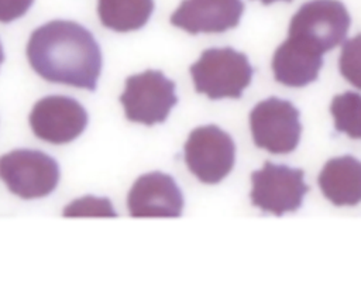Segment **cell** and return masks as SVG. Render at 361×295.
Here are the masks:
<instances>
[{
  "instance_id": "cell-1",
  "label": "cell",
  "mask_w": 361,
  "mask_h": 295,
  "mask_svg": "<svg viewBox=\"0 0 361 295\" xmlns=\"http://www.w3.org/2000/svg\"><path fill=\"white\" fill-rule=\"evenodd\" d=\"M31 68L45 80L94 90L102 51L93 34L75 21L54 20L35 28L27 44Z\"/></svg>"
},
{
  "instance_id": "cell-2",
  "label": "cell",
  "mask_w": 361,
  "mask_h": 295,
  "mask_svg": "<svg viewBox=\"0 0 361 295\" xmlns=\"http://www.w3.org/2000/svg\"><path fill=\"white\" fill-rule=\"evenodd\" d=\"M189 71L196 92L212 100L240 99L254 73L247 55L231 47L204 49Z\"/></svg>"
},
{
  "instance_id": "cell-3",
  "label": "cell",
  "mask_w": 361,
  "mask_h": 295,
  "mask_svg": "<svg viewBox=\"0 0 361 295\" xmlns=\"http://www.w3.org/2000/svg\"><path fill=\"white\" fill-rule=\"evenodd\" d=\"M351 17L338 0H310L299 7L289 24V35L320 54L340 45Z\"/></svg>"
},
{
  "instance_id": "cell-4",
  "label": "cell",
  "mask_w": 361,
  "mask_h": 295,
  "mask_svg": "<svg viewBox=\"0 0 361 295\" xmlns=\"http://www.w3.org/2000/svg\"><path fill=\"white\" fill-rule=\"evenodd\" d=\"M176 85L161 71L147 69L126 79L120 102L126 119L145 126L164 123L178 103Z\"/></svg>"
},
{
  "instance_id": "cell-5",
  "label": "cell",
  "mask_w": 361,
  "mask_h": 295,
  "mask_svg": "<svg viewBox=\"0 0 361 295\" xmlns=\"http://www.w3.org/2000/svg\"><path fill=\"white\" fill-rule=\"evenodd\" d=\"M59 165L38 150L20 148L0 157V179L21 199L45 198L59 182Z\"/></svg>"
},
{
  "instance_id": "cell-6",
  "label": "cell",
  "mask_w": 361,
  "mask_h": 295,
  "mask_svg": "<svg viewBox=\"0 0 361 295\" xmlns=\"http://www.w3.org/2000/svg\"><path fill=\"white\" fill-rule=\"evenodd\" d=\"M183 157L189 171L203 183L223 181L235 162V144L228 133L216 124L196 127L190 131Z\"/></svg>"
},
{
  "instance_id": "cell-7",
  "label": "cell",
  "mask_w": 361,
  "mask_h": 295,
  "mask_svg": "<svg viewBox=\"0 0 361 295\" xmlns=\"http://www.w3.org/2000/svg\"><path fill=\"white\" fill-rule=\"evenodd\" d=\"M251 203L264 213L282 216L296 212L309 192L305 172L300 168L276 165L267 161L264 167L251 174Z\"/></svg>"
},
{
  "instance_id": "cell-8",
  "label": "cell",
  "mask_w": 361,
  "mask_h": 295,
  "mask_svg": "<svg viewBox=\"0 0 361 295\" xmlns=\"http://www.w3.org/2000/svg\"><path fill=\"white\" fill-rule=\"evenodd\" d=\"M299 110L279 97H268L257 103L250 113V128L258 148L271 154L292 152L302 134Z\"/></svg>"
},
{
  "instance_id": "cell-9",
  "label": "cell",
  "mask_w": 361,
  "mask_h": 295,
  "mask_svg": "<svg viewBox=\"0 0 361 295\" xmlns=\"http://www.w3.org/2000/svg\"><path fill=\"white\" fill-rule=\"evenodd\" d=\"M87 120V112L78 100L61 95L39 99L30 113L32 133L51 144L76 140L85 131Z\"/></svg>"
},
{
  "instance_id": "cell-10",
  "label": "cell",
  "mask_w": 361,
  "mask_h": 295,
  "mask_svg": "<svg viewBox=\"0 0 361 295\" xmlns=\"http://www.w3.org/2000/svg\"><path fill=\"white\" fill-rule=\"evenodd\" d=\"M133 217H179L183 195L175 179L164 172H148L137 178L127 195Z\"/></svg>"
},
{
  "instance_id": "cell-11",
  "label": "cell",
  "mask_w": 361,
  "mask_h": 295,
  "mask_svg": "<svg viewBox=\"0 0 361 295\" xmlns=\"http://www.w3.org/2000/svg\"><path fill=\"white\" fill-rule=\"evenodd\" d=\"M243 0H182L171 24L189 34H220L238 25Z\"/></svg>"
},
{
  "instance_id": "cell-12",
  "label": "cell",
  "mask_w": 361,
  "mask_h": 295,
  "mask_svg": "<svg viewBox=\"0 0 361 295\" xmlns=\"http://www.w3.org/2000/svg\"><path fill=\"white\" fill-rule=\"evenodd\" d=\"M323 66V54L288 37L274 52L275 80L289 88H303L314 82Z\"/></svg>"
},
{
  "instance_id": "cell-13",
  "label": "cell",
  "mask_w": 361,
  "mask_h": 295,
  "mask_svg": "<svg viewBox=\"0 0 361 295\" xmlns=\"http://www.w3.org/2000/svg\"><path fill=\"white\" fill-rule=\"evenodd\" d=\"M317 182L323 196L336 206L361 203V161L351 155L330 158Z\"/></svg>"
},
{
  "instance_id": "cell-14",
  "label": "cell",
  "mask_w": 361,
  "mask_h": 295,
  "mask_svg": "<svg viewBox=\"0 0 361 295\" xmlns=\"http://www.w3.org/2000/svg\"><path fill=\"white\" fill-rule=\"evenodd\" d=\"M154 0H97L100 23L116 32L142 28L154 11Z\"/></svg>"
},
{
  "instance_id": "cell-15",
  "label": "cell",
  "mask_w": 361,
  "mask_h": 295,
  "mask_svg": "<svg viewBox=\"0 0 361 295\" xmlns=\"http://www.w3.org/2000/svg\"><path fill=\"white\" fill-rule=\"evenodd\" d=\"M330 113L334 117L336 131L345 133L350 138L361 140V95L344 92L333 97Z\"/></svg>"
},
{
  "instance_id": "cell-16",
  "label": "cell",
  "mask_w": 361,
  "mask_h": 295,
  "mask_svg": "<svg viewBox=\"0 0 361 295\" xmlns=\"http://www.w3.org/2000/svg\"><path fill=\"white\" fill-rule=\"evenodd\" d=\"M338 69L347 82L361 90V34L343 44Z\"/></svg>"
},
{
  "instance_id": "cell-17",
  "label": "cell",
  "mask_w": 361,
  "mask_h": 295,
  "mask_svg": "<svg viewBox=\"0 0 361 295\" xmlns=\"http://www.w3.org/2000/svg\"><path fill=\"white\" fill-rule=\"evenodd\" d=\"M63 216L78 217V216H102V217H116V212L107 198L85 196L73 200L63 209Z\"/></svg>"
},
{
  "instance_id": "cell-18",
  "label": "cell",
  "mask_w": 361,
  "mask_h": 295,
  "mask_svg": "<svg viewBox=\"0 0 361 295\" xmlns=\"http://www.w3.org/2000/svg\"><path fill=\"white\" fill-rule=\"evenodd\" d=\"M34 0H0V23H11L23 17Z\"/></svg>"
},
{
  "instance_id": "cell-19",
  "label": "cell",
  "mask_w": 361,
  "mask_h": 295,
  "mask_svg": "<svg viewBox=\"0 0 361 295\" xmlns=\"http://www.w3.org/2000/svg\"><path fill=\"white\" fill-rule=\"evenodd\" d=\"M261 3H264L265 6H268V4H271V3H275V1H282V0H259ZM283 1H290V0H283Z\"/></svg>"
},
{
  "instance_id": "cell-20",
  "label": "cell",
  "mask_w": 361,
  "mask_h": 295,
  "mask_svg": "<svg viewBox=\"0 0 361 295\" xmlns=\"http://www.w3.org/2000/svg\"><path fill=\"white\" fill-rule=\"evenodd\" d=\"M3 61H4V51H3V45L0 42V65L3 64Z\"/></svg>"
}]
</instances>
